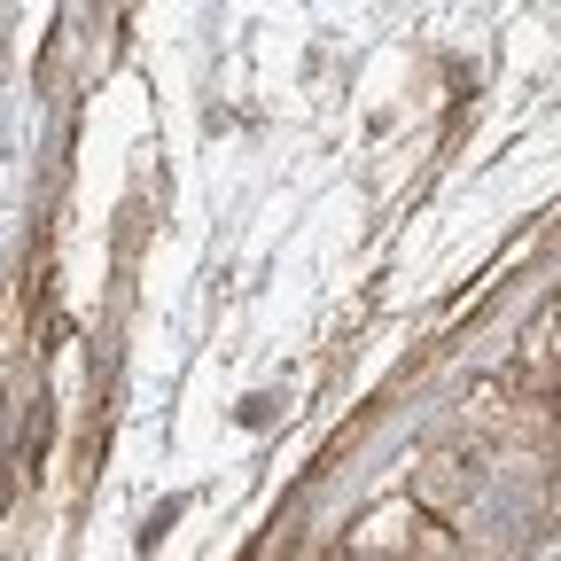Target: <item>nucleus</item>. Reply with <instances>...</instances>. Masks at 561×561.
I'll return each mask as SVG.
<instances>
[{
    "label": "nucleus",
    "instance_id": "f257e3e1",
    "mask_svg": "<svg viewBox=\"0 0 561 561\" xmlns=\"http://www.w3.org/2000/svg\"><path fill=\"white\" fill-rule=\"evenodd\" d=\"M538 538H546V468L500 460L460 515V546H476L483 561H523Z\"/></svg>",
    "mask_w": 561,
    "mask_h": 561
},
{
    "label": "nucleus",
    "instance_id": "f03ea898",
    "mask_svg": "<svg viewBox=\"0 0 561 561\" xmlns=\"http://www.w3.org/2000/svg\"><path fill=\"white\" fill-rule=\"evenodd\" d=\"M483 476H491V468H476V453H430V468H421L413 483H421V500H430V507L468 515V500L483 491Z\"/></svg>",
    "mask_w": 561,
    "mask_h": 561
},
{
    "label": "nucleus",
    "instance_id": "7ed1b4c3",
    "mask_svg": "<svg viewBox=\"0 0 561 561\" xmlns=\"http://www.w3.org/2000/svg\"><path fill=\"white\" fill-rule=\"evenodd\" d=\"M523 561H561V530H546V538H538V546H530Z\"/></svg>",
    "mask_w": 561,
    "mask_h": 561
},
{
    "label": "nucleus",
    "instance_id": "20e7f679",
    "mask_svg": "<svg viewBox=\"0 0 561 561\" xmlns=\"http://www.w3.org/2000/svg\"><path fill=\"white\" fill-rule=\"evenodd\" d=\"M421 561H453V553H445V546H437V553H421Z\"/></svg>",
    "mask_w": 561,
    "mask_h": 561
}]
</instances>
